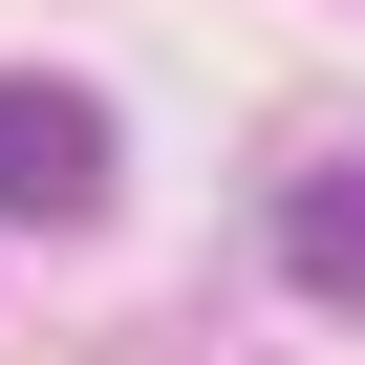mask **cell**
I'll return each instance as SVG.
<instances>
[{
  "label": "cell",
  "instance_id": "obj_1",
  "mask_svg": "<svg viewBox=\"0 0 365 365\" xmlns=\"http://www.w3.org/2000/svg\"><path fill=\"white\" fill-rule=\"evenodd\" d=\"M0 215H108V108L0 65Z\"/></svg>",
  "mask_w": 365,
  "mask_h": 365
},
{
  "label": "cell",
  "instance_id": "obj_2",
  "mask_svg": "<svg viewBox=\"0 0 365 365\" xmlns=\"http://www.w3.org/2000/svg\"><path fill=\"white\" fill-rule=\"evenodd\" d=\"M279 279H301L322 322H365V150H322V172H279Z\"/></svg>",
  "mask_w": 365,
  "mask_h": 365
}]
</instances>
